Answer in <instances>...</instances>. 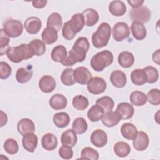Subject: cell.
<instances>
[{"label":"cell","instance_id":"obj_45","mask_svg":"<svg viewBox=\"0 0 160 160\" xmlns=\"http://www.w3.org/2000/svg\"><path fill=\"white\" fill-rule=\"evenodd\" d=\"M9 37L5 33L3 29L0 31V55L2 56L6 54L8 49L9 48Z\"/></svg>","mask_w":160,"mask_h":160},{"label":"cell","instance_id":"obj_3","mask_svg":"<svg viewBox=\"0 0 160 160\" xmlns=\"http://www.w3.org/2000/svg\"><path fill=\"white\" fill-rule=\"evenodd\" d=\"M6 55L11 62L18 63L32 58L34 54L29 44H21L18 46L9 47Z\"/></svg>","mask_w":160,"mask_h":160},{"label":"cell","instance_id":"obj_25","mask_svg":"<svg viewBox=\"0 0 160 160\" xmlns=\"http://www.w3.org/2000/svg\"><path fill=\"white\" fill-rule=\"evenodd\" d=\"M131 30L133 37L136 40H142L146 37V29L141 22H132L131 26Z\"/></svg>","mask_w":160,"mask_h":160},{"label":"cell","instance_id":"obj_47","mask_svg":"<svg viewBox=\"0 0 160 160\" xmlns=\"http://www.w3.org/2000/svg\"><path fill=\"white\" fill-rule=\"evenodd\" d=\"M12 69L10 65L4 61L0 62V78L1 79H8L11 74Z\"/></svg>","mask_w":160,"mask_h":160},{"label":"cell","instance_id":"obj_43","mask_svg":"<svg viewBox=\"0 0 160 160\" xmlns=\"http://www.w3.org/2000/svg\"><path fill=\"white\" fill-rule=\"evenodd\" d=\"M4 149L8 154L13 155L18 152L19 145L15 139L9 138L6 139L4 143Z\"/></svg>","mask_w":160,"mask_h":160},{"label":"cell","instance_id":"obj_13","mask_svg":"<svg viewBox=\"0 0 160 160\" xmlns=\"http://www.w3.org/2000/svg\"><path fill=\"white\" fill-rule=\"evenodd\" d=\"M56 85L55 79L50 75H44L39 81V88L42 92L45 93L52 92L56 88Z\"/></svg>","mask_w":160,"mask_h":160},{"label":"cell","instance_id":"obj_27","mask_svg":"<svg viewBox=\"0 0 160 160\" xmlns=\"http://www.w3.org/2000/svg\"><path fill=\"white\" fill-rule=\"evenodd\" d=\"M127 8L125 4L121 1H112L109 5V11L114 16H123Z\"/></svg>","mask_w":160,"mask_h":160},{"label":"cell","instance_id":"obj_11","mask_svg":"<svg viewBox=\"0 0 160 160\" xmlns=\"http://www.w3.org/2000/svg\"><path fill=\"white\" fill-rule=\"evenodd\" d=\"M24 26L26 31L29 34H36L41 29L42 22L39 18L31 16L25 20Z\"/></svg>","mask_w":160,"mask_h":160},{"label":"cell","instance_id":"obj_18","mask_svg":"<svg viewBox=\"0 0 160 160\" xmlns=\"http://www.w3.org/2000/svg\"><path fill=\"white\" fill-rule=\"evenodd\" d=\"M116 111L119 114L121 119H131L134 114V109L133 106L126 102L119 103Z\"/></svg>","mask_w":160,"mask_h":160},{"label":"cell","instance_id":"obj_49","mask_svg":"<svg viewBox=\"0 0 160 160\" xmlns=\"http://www.w3.org/2000/svg\"><path fill=\"white\" fill-rule=\"evenodd\" d=\"M48 3L46 0H40V1H32V4L35 8L41 9L46 6Z\"/></svg>","mask_w":160,"mask_h":160},{"label":"cell","instance_id":"obj_44","mask_svg":"<svg viewBox=\"0 0 160 160\" xmlns=\"http://www.w3.org/2000/svg\"><path fill=\"white\" fill-rule=\"evenodd\" d=\"M99 158V152L91 147H85L81 152L80 159L98 160Z\"/></svg>","mask_w":160,"mask_h":160},{"label":"cell","instance_id":"obj_38","mask_svg":"<svg viewBox=\"0 0 160 160\" xmlns=\"http://www.w3.org/2000/svg\"><path fill=\"white\" fill-rule=\"evenodd\" d=\"M88 123L84 118L79 117L76 118L72 124V129L78 134L84 133L88 129Z\"/></svg>","mask_w":160,"mask_h":160},{"label":"cell","instance_id":"obj_32","mask_svg":"<svg viewBox=\"0 0 160 160\" xmlns=\"http://www.w3.org/2000/svg\"><path fill=\"white\" fill-rule=\"evenodd\" d=\"M70 122V117L66 112L56 113L53 116V122L59 128H64L68 126Z\"/></svg>","mask_w":160,"mask_h":160},{"label":"cell","instance_id":"obj_6","mask_svg":"<svg viewBox=\"0 0 160 160\" xmlns=\"http://www.w3.org/2000/svg\"><path fill=\"white\" fill-rule=\"evenodd\" d=\"M5 33L12 38L20 36L23 31V26L21 21L16 19H8L3 24Z\"/></svg>","mask_w":160,"mask_h":160},{"label":"cell","instance_id":"obj_46","mask_svg":"<svg viewBox=\"0 0 160 160\" xmlns=\"http://www.w3.org/2000/svg\"><path fill=\"white\" fill-rule=\"evenodd\" d=\"M147 101L151 104L158 106L160 104V91L159 89H151L147 96Z\"/></svg>","mask_w":160,"mask_h":160},{"label":"cell","instance_id":"obj_31","mask_svg":"<svg viewBox=\"0 0 160 160\" xmlns=\"http://www.w3.org/2000/svg\"><path fill=\"white\" fill-rule=\"evenodd\" d=\"M33 71L32 69L28 68H20L16 73V81L21 84L28 82L32 78Z\"/></svg>","mask_w":160,"mask_h":160},{"label":"cell","instance_id":"obj_1","mask_svg":"<svg viewBox=\"0 0 160 160\" xmlns=\"http://www.w3.org/2000/svg\"><path fill=\"white\" fill-rule=\"evenodd\" d=\"M89 46L90 44L87 38H79L69 51L68 57L62 65L71 66L77 62H83L86 58V53L89 49Z\"/></svg>","mask_w":160,"mask_h":160},{"label":"cell","instance_id":"obj_21","mask_svg":"<svg viewBox=\"0 0 160 160\" xmlns=\"http://www.w3.org/2000/svg\"><path fill=\"white\" fill-rule=\"evenodd\" d=\"M78 141L76 133L72 129H68L64 131L61 137V142L62 146L72 148Z\"/></svg>","mask_w":160,"mask_h":160},{"label":"cell","instance_id":"obj_15","mask_svg":"<svg viewBox=\"0 0 160 160\" xmlns=\"http://www.w3.org/2000/svg\"><path fill=\"white\" fill-rule=\"evenodd\" d=\"M38 143V138L34 133L31 132L23 136L22 144L24 149L28 152H33L37 148Z\"/></svg>","mask_w":160,"mask_h":160},{"label":"cell","instance_id":"obj_42","mask_svg":"<svg viewBox=\"0 0 160 160\" xmlns=\"http://www.w3.org/2000/svg\"><path fill=\"white\" fill-rule=\"evenodd\" d=\"M96 104L101 106L104 110V112H107L112 110L114 102L113 99L109 96H102L97 99L96 102Z\"/></svg>","mask_w":160,"mask_h":160},{"label":"cell","instance_id":"obj_10","mask_svg":"<svg viewBox=\"0 0 160 160\" xmlns=\"http://www.w3.org/2000/svg\"><path fill=\"white\" fill-rule=\"evenodd\" d=\"M74 79L75 81L81 85H86L92 78L89 70L84 66H79L74 70Z\"/></svg>","mask_w":160,"mask_h":160},{"label":"cell","instance_id":"obj_26","mask_svg":"<svg viewBox=\"0 0 160 160\" xmlns=\"http://www.w3.org/2000/svg\"><path fill=\"white\" fill-rule=\"evenodd\" d=\"M121 133L125 139L133 140L137 135L138 129L132 123L126 122L121 127Z\"/></svg>","mask_w":160,"mask_h":160},{"label":"cell","instance_id":"obj_50","mask_svg":"<svg viewBox=\"0 0 160 160\" xmlns=\"http://www.w3.org/2000/svg\"><path fill=\"white\" fill-rule=\"evenodd\" d=\"M128 4L133 8H137L139 7H141L142 4L144 2V1L143 0H128Z\"/></svg>","mask_w":160,"mask_h":160},{"label":"cell","instance_id":"obj_51","mask_svg":"<svg viewBox=\"0 0 160 160\" xmlns=\"http://www.w3.org/2000/svg\"><path fill=\"white\" fill-rule=\"evenodd\" d=\"M8 122V116L7 114L3 112L2 111H1V127H2L4 126Z\"/></svg>","mask_w":160,"mask_h":160},{"label":"cell","instance_id":"obj_23","mask_svg":"<svg viewBox=\"0 0 160 160\" xmlns=\"http://www.w3.org/2000/svg\"><path fill=\"white\" fill-rule=\"evenodd\" d=\"M83 15L85 25L88 27L94 26L99 21V16L98 12L92 8H88L83 11Z\"/></svg>","mask_w":160,"mask_h":160},{"label":"cell","instance_id":"obj_12","mask_svg":"<svg viewBox=\"0 0 160 160\" xmlns=\"http://www.w3.org/2000/svg\"><path fill=\"white\" fill-rule=\"evenodd\" d=\"M149 139L148 135L144 131H139L133 139V147L136 151H142L146 149L149 146Z\"/></svg>","mask_w":160,"mask_h":160},{"label":"cell","instance_id":"obj_14","mask_svg":"<svg viewBox=\"0 0 160 160\" xmlns=\"http://www.w3.org/2000/svg\"><path fill=\"white\" fill-rule=\"evenodd\" d=\"M90 139L94 146L98 148H102L108 142V136L104 131L98 129L92 132Z\"/></svg>","mask_w":160,"mask_h":160},{"label":"cell","instance_id":"obj_24","mask_svg":"<svg viewBox=\"0 0 160 160\" xmlns=\"http://www.w3.org/2000/svg\"><path fill=\"white\" fill-rule=\"evenodd\" d=\"M58 139L56 136L52 133H46L42 137L41 145L42 148L47 151H52L58 146Z\"/></svg>","mask_w":160,"mask_h":160},{"label":"cell","instance_id":"obj_28","mask_svg":"<svg viewBox=\"0 0 160 160\" xmlns=\"http://www.w3.org/2000/svg\"><path fill=\"white\" fill-rule=\"evenodd\" d=\"M41 38L46 44H53L58 40V31L51 27H46L41 34Z\"/></svg>","mask_w":160,"mask_h":160},{"label":"cell","instance_id":"obj_16","mask_svg":"<svg viewBox=\"0 0 160 160\" xmlns=\"http://www.w3.org/2000/svg\"><path fill=\"white\" fill-rule=\"evenodd\" d=\"M109 79L111 84L118 88H124L127 83L126 74L120 70L112 71L110 75Z\"/></svg>","mask_w":160,"mask_h":160},{"label":"cell","instance_id":"obj_39","mask_svg":"<svg viewBox=\"0 0 160 160\" xmlns=\"http://www.w3.org/2000/svg\"><path fill=\"white\" fill-rule=\"evenodd\" d=\"M74 69L72 68H66L64 69L61 75V80L62 82L68 86H72L75 84L76 81L74 79Z\"/></svg>","mask_w":160,"mask_h":160},{"label":"cell","instance_id":"obj_35","mask_svg":"<svg viewBox=\"0 0 160 160\" xmlns=\"http://www.w3.org/2000/svg\"><path fill=\"white\" fill-rule=\"evenodd\" d=\"M62 24V19L60 14L53 12L50 14L47 20V27H51L58 32L61 29Z\"/></svg>","mask_w":160,"mask_h":160},{"label":"cell","instance_id":"obj_8","mask_svg":"<svg viewBox=\"0 0 160 160\" xmlns=\"http://www.w3.org/2000/svg\"><path fill=\"white\" fill-rule=\"evenodd\" d=\"M112 37L117 42H121L127 39L130 35V28L128 24L118 22L112 28Z\"/></svg>","mask_w":160,"mask_h":160},{"label":"cell","instance_id":"obj_48","mask_svg":"<svg viewBox=\"0 0 160 160\" xmlns=\"http://www.w3.org/2000/svg\"><path fill=\"white\" fill-rule=\"evenodd\" d=\"M59 155L64 159H70L73 156V151L71 148L62 146L59 149Z\"/></svg>","mask_w":160,"mask_h":160},{"label":"cell","instance_id":"obj_37","mask_svg":"<svg viewBox=\"0 0 160 160\" xmlns=\"http://www.w3.org/2000/svg\"><path fill=\"white\" fill-rule=\"evenodd\" d=\"M129 99L132 104L136 106H142L147 102L146 95L142 91H134L131 92Z\"/></svg>","mask_w":160,"mask_h":160},{"label":"cell","instance_id":"obj_33","mask_svg":"<svg viewBox=\"0 0 160 160\" xmlns=\"http://www.w3.org/2000/svg\"><path fill=\"white\" fill-rule=\"evenodd\" d=\"M113 150L117 156L124 158L129 154L131 152V147L127 142L119 141L114 145Z\"/></svg>","mask_w":160,"mask_h":160},{"label":"cell","instance_id":"obj_9","mask_svg":"<svg viewBox=\"0 0 160 160\" xmlns=\"http://www.w3.org/2000/svg\"><path fill=\"white\" fill-rule=\"evenodd\" d=\"M107 84L105 80L101 77H94L87 84L88 91L92 94H100L105 91Z\"/></svg>","mask_w":160,"mask_h":160},{"label":"cell","instance_id":"obj_41","mask_svg":"<svg viewBox=\"0 0 160 160\" xmlns=\"http://www.w3.org/2000/svg\"><path fill=\"white\" fill-rule=\"evenodd\" d=\"M72 104L77 110L83 111L88 107L89 101L86 97L82 95H77L73 98Z\"/></svg>","mask_w":160,"mask_h":160},{"label":"cell","instance_id":"obj_52","mask_svg":"<svg viewBox=\"0 0 160 160\" xmlns=\"http://www.w3.org/2000/svg\"><path fill=\"white\" fill-rule=\"evenodd\" d=\"M152 60L153 61L158 64H159V49H157L156 51L154 52L152 54Z\"/></svg>","mask_w":160,"mask_h":160},{"label":"cell","instance_id":"obj_7","mask_svg":"<svg viewBox=\"0 0 160 160\" xmlns=\"http://www.w3.org/2000/svg\"><path fill=\"white\" fill-rule=\"evenodd\" d=\"M151 14V11L145 6L133 8L129 12V17L133 22H139L142 24L149 21Z\"/></svg>","mask_w":160,"mask_h":160},{"label":"cell","instance_id":"obj_22","mask_svg":"<svg viewBox=\"0 0 160 160\" xmlns=\"http://www.w3.org/2000/svg\"><path fill=\"white\" fill-rule=\"evenodd\" d=\"M121 120V118L116 111H109L104 114L101 119L102 124L108 128L116 126Z\"/></svg>","mask_w":160,"mask_h":160},{"label":"cell","instance_id":"obj_20","mask_svg":"<svg viewBox=\"0 0 160 160\" xmlns=\"http://www.w3.org/2000/svg\"><path fill=\"white\" fill-rule=\"evenodd\" d=\"M50 106L54 110L64 109L68 104L67 98L61 94H56L51 96L49 101Z\"/></svg>","mask_w":160,"mask_h":160},{"label":"cell","instance_id":"obj_2","mask_svg":"<svg viewBox=\"0 0 160 160\" xmlns=\"http://www.w3.org/2000/svg\"><path fill=\"white\" fill-rule=\"evenodd\" d=\"M85 25L83 15L81 13L74 14L71 20L66 22L62 27V36L66 40H72L76 34L80 32Z\"/></svg>","mask_w":160,"mask_h":160},{"label":"cell","instance_id":"obj_36","mask_svg":"<svg viewBox=\"0 0 160 160\" xmlns=\"http://www.w3.org/2000/svg\"><path fill=\"white\" fill-rule=\"evenodd\" d=\"M31 50L34 54V56H42L43 55L45 52H46V44L45 43L38 39H35L32 40L29 43Z\"/></svg>","mask_w":160,"mask_h":160},{"label":"cell","instance_id":"obj_34","mask_svg":"<svg viewBox=\"0 0 160 160\" xmlns=\"http://www.w3.org/2000/svg\"><path fill=\"white\" fill-rule=\"evenodd\" d=\"M132 82L137 86H142L146 82V77L143 69H136L131 73Z\"/></svg>","mask_w":160,"mask_h":160},{"label":"cell","instance_id":"obj_29","mask_svg":"<svg viewBox=\"0 0 160 160\" xmlns=\"http://www.w3.org/2000/svg\"><path fill=\"white\" fill-rule=\"evenodd\" d=\"M119 64L124 68L131 67L134 62V57L132 53L129 51H122L118 55Z\"/></svg>","mask_w":160,"mask_h":160},{"label":"cell","instance_id":"obj_4","mask_svg":"<svg viewBox=\"0 0 160 160\" xmlns=\"http://www.w3.org/2000/svg\"><path fill=\"white\" fill-rule=\"evenodd\" d=\"M111 35V28L108 22L101 23L96 31L92 35V44L96 48H102L107 46Z\"/></svg>","mask_w":160,"mask_h":160},{"label":"cell","instance_id":"obj_5","mask_svg":"<svg viewBox=\"0 0 160 160\" xmlns=\"http://www.w3.org/2000/svg\"><path fill=\"white\" fill-rule=\"evenodd\" d=\"M114 60L112 53L108 50L98 52L92 56L90 64L96 71H102L106 67L110 66Z\"/></svg>","mask_w":160,"mask_h":160},{"label":"cell","instance_id":"obj_30","mask_svg":"<svg viewBox=\"0 0 160 160\" xmlns=\"http://www.w3.org/2000/svg\"><path fill=\"white\" fill-rule=\"evenodd\" d=\"M104 114V109L99 105L92 106L88 111V119L92 122H98L101 120Z\"/></svg>","mask_w":160,"mask_h":160},{"label":"cell","instance_id":"obj_40","mask_svg":"<svg viewBox=\"0 0 160 160\" xmlns=\"http://www.w3.org/2000/svg\"><path fill=\"white\" fill-rule=\"evenodd\" d=\"M143 70L146 74V82L152 84L154 83L158 80L159 72L156 68L152 66H148L145 67Z\"/></svg>","mask_w":160,"mask_h":160},{"label":"cell","instance_id":"obj_17","mask_svg":"<svg viewBox=\"0 0 160 160\" xmlns=\"http://www.w3.org/2000/svg\"><path fill=\"white\" fill-rule=\"evenodd\" d=\"M18 132L22 136L35 131V124L34 122L29 118H22L19 121L17 125Z\"/></svg>","mask_w":160,"mask_h":160},{"label":"cell","instance_id":"obj_19","mask_svg":"<svg viewBox=\"0 0 160 160\" xmlns=\"http://www.w3.org/2000/svg\"><path fill=\"white\" fill-rule=\"evenodd\" d=\"M68 57V52L66 48L62 45H58L55 46L51 52V58L54 62H61L62 64L66 61Z\"/></svg>","mask_w":160,"mask_h":160}]
</instances>
